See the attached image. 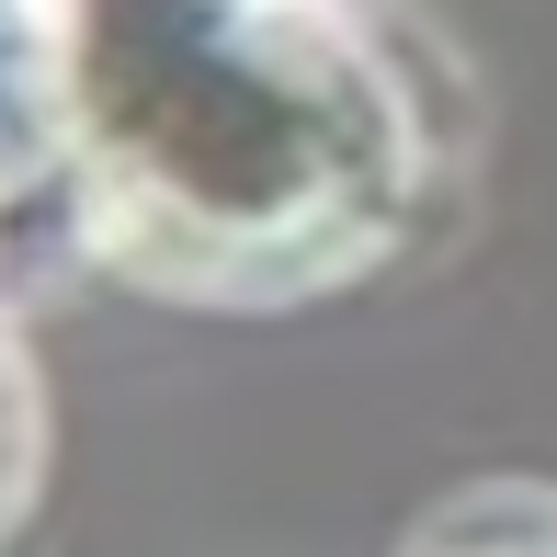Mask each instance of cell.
Segmentation results:
<instances>
[{"label": "cell", "instance_id": "obj_1", "mask_svg": "<svg viewBox=\"0 0 557 557\" xmlns=\"http://www.w3.org/2000/svg\"><path fill=\"white\" fill-rule=\"evenodd\" d=\"M467 171L398 0H69V250L171 308L375 285Z\"/></svg>", "mask_w": 557, "mask_h": 557}, {"label": "cell", "instance_id": "obj_2", "mask_svg": "<svg viewBox=\"0 0 557 557\" xmlns=\"http://www.w3.org/2000/svg\"><path fill=\"white\" fill-rule=\"evenodd\" d=\"M69 206V0H0V216Z\"/></svg>", "mask_w": 557, "mask_h": 557}, {"label": "cell", "instance_id": "obj_3", "mask_svg": "<svg viewBox=\"0 0 557 557\" xmlns=\"http://www.w3.org/2000/svg\"><path fill=\"white\" fill-rule=\"evenodd\" d=\"M398 557H557V478H467L398 535Z\"/></svg>", "mask_w": 557, "mask_h": 557}, {"label": "cell", "instance_id": "obj_4", "mask_svg": "<svg viewBox=\"0 0 557 557\" xmlns=\"http://www.w3.org/2000/svg\"><path fill=\"white\" fill-rule=\"evenodd\" d=\"M46 444H58V421H46V364H35V342H23V319L0 308V546L35 523Z\"/></svg>", "mask_w": 557, "mask_h": 557}, {"label": "cell", "instance_id": "obj_5", "mask_svg": "<svg viewBox=\"0 0 557 557\" xmlns=\"http://www.w3.org/2000/svg\"><path fill=\"white\" fill-rule=\"evenodd\" d=\"M0 308H12V216H0Z\"/></svg>", "mask_w": 557, "mask_h": 557}]
</instances>
